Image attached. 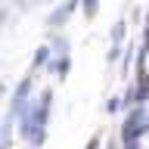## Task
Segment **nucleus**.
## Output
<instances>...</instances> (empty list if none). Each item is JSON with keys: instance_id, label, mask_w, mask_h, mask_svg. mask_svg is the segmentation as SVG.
Masks as SVG:
<instances>
[{"instance_id": "f257e3e1", "label": "nucleus", "mask_w": 149, "mask_h": 149, "mask_svg": "<svg viewBox=\"0 0 149 149\" xmlns=\"http://www.w3.org/2000/svg\"><path fill=\"white\" fill-rule=\"evenodd\" d=\"M50 109H53V87H44L37 100H28L19 112V137L25 140L31 149H40L47 140V121H50Z\"/></svg>"}, {"instance_id": "f03ea898", "label": "nucleus", "mask_w": 149, "mask_h": 149, "mask_svg": "<svg viewBox=\"0 0 149 149\" xmlns=\"http://www.w3.org/2000/svg\"><path fill=\"white\" fill-rule=\"evenodd\" d=\"M149 130V109L146 102H140V106H130L127 118H124V124H121V146L124 149H140V137Z\"/></svg>"}, {"instance_id": "7ed1b4c3", "label": "nucleus", "mask_w": 149, "mask_h": 149, "mask_svg": "<svg viewBox=\"0 0 149 149\" xmlns=\"http://www.w3.org/2000/svg\"><path fill=\"white\" fill-rule=\"evenodd\" d=\"M81 6V0H65V3H59V6H53V13L47 16V28L50 31H59V28L72 19V13Z\"/></svg>"}, {"instance_id": "20e7f679", "label": "nucleus", "mask_w": 149, "mask_h": 149, "mask_svg": "<svg viewBox=\"0 0 149 149\" xmlns=\"http://www.w3.org/2000/svg\"><path fill=\"white\" fill-rule=\"evenodd\" d=\"M68 68H72V56H68V53H53V59H50V65H47V72L56 74L59 81L68 74Z\"/></svg>"}, {"instance_id": "39448f33", "label": "nucleus", "mask_w": 149, "mask_h": 149, "mask_svg": "<svg viewBox=\"0 0 149 149\" xmlns=\"http://www.w3.org/2000/svg\"><path fill=\"white\" fill-rule=\"evenodd\" d=\"M50 59H53V47L50 44H40L34 53V62H31V74L37 72V68H44V65H50Z\"/></svg>"}, {"instance_id": "423d86ee", "label": "nucleus", "mask_w": 149, "mask_h": 149, "mask_svg": "<svg viewBox=\"0 0 149 149\" xmlns=\"http://www.w3.org/2000/svg\"><path fill=\"white\" fill-rule=\"evenodd\" d=\"M124 34H127V22H124V16L112 25V31H109V37H112V44H124Z\"/></svg>"}, {"instance_id": "0eeeda50", "label": "nucleus", "mask_w": 149, "mask_h": 149, "mask_svg": "<svg viewBox=\"0 0 149 149\" xmlns=\"http://www.w3.org/2000/svg\"><path fill=\"white\" fill-rule=\"evenodd\" d=\"M81 13L84 19L90 22V19H96V13H100V0H81Z\"/></svg>"}, {"instance_id": "6e6552de", "label": "nucleus", "mask_w": 149, "mask_h": 149, "mask_svg": "<svg viewBox=\"0 0 149 149\" xmlns=\"http://www.w3.org/2000/svg\"><path fill=\"white\" fill-rule=\"evenodd\" d=\"M50 47H53V53H68V37L50 31Z\"/></svg>"}, {"instance_id": "1a4fd4ad", "label": "nucleus", "mask_w": 149, "mask_h": 149, "mask_svg": "<svg viewBox=\"0 0 149 149\" xmlns=\"http://www.w3.org/2000/svg\"><path fill=\"white\" fill-rule=\"evenodd\" d=\"M121 56H124V44H112V47H109V53H106V62H109V65H115Z\"/></svg>"}, {"instance_id": "9d476101", "label": "nucleus", "mask_w": 149, "mask_h": 149, "mask_svg": "<svg viewBox=\"0 0 149 149\" xmlns=\"http://www.w3.org/2000/svg\"><path fill=\"white\" fill-rule=\"evenodd\" d=\"M130 62H134V44H127V47H124V56H121V72H124V78H127Z\"/></svg>"}, {"instance_id": "9b49d317", "label": "nucleus", "mask_w": 149, "mask_h": 149, "mask_svg": "<svg viewBox=\"0 0 149 149\" xmlns=\"http://www.w3.org/2000/svg\"><path fill=\"white\" fill-rule=\"evenodd\" d=\"M124 109V100L121 96H109V102H106V115H115V112Z\"/></svg>"}, {"instance_id": "f8f14e48", "label": "nucleus", "mask_w": 149, "mask_h": 149, "mask_svg": "<svg viewBox=\"0 0 149 149\" xmlns=\"http://www.w3.org/2000/svg\"><path fill=\"white\" fill-rule=\"evenodd\" d=\"M100 146H102V137H100V134H93V137L87 140V146H84V149H100Z\"/></svg>"}, {"instance_id": "ddd939ff", "label": "nucleus", "mask_w": 149, "mask_h": 149, "mask_svg": "<svg viewBox=\"0 0 149 149\" xmlns=\"http://www.w3.org/2000/svg\"><path fill=\"white\" fill-rule=\"evenodd\" d=\"M109 149H118V146H115V140H112V143H109Z\"/></svg>"}]
</instances>
